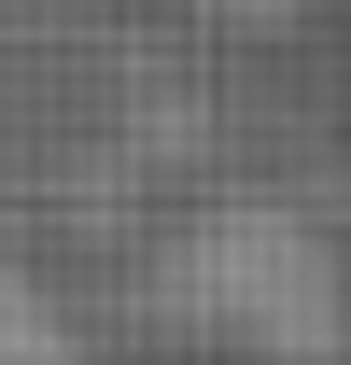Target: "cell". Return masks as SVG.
I'll return each mask as SVG.
<instances>
[{"mask_svg": "<svg viewBox=\"0 0 351 365\" xmlns=\"http://www.w3.org/2000/svg\"><path fill=\"white\" fill-rule=\"evenodd\" d=\"M169 295L197 323H225V337H253V351L309 365L337 351V281H323V253H309L295 225H267V211H225V225H197L169 253Z\"/></svg>", "mask_w": 351, "mask_h": 365, "instance_id": "obj_1", "label": "cell"}, {"mask_svg": "<svg viewBox=\"0 0 351 365\" xmlns=\"http://www.w3.org/2000/svg\"><path fill=\"white\" fill-rule=\"evenodd\" d=\"M0 365H85V337H71V309H56L43 281L0 253Z\"/></svg>", "mask_w": 351, "mask_h": 365, "instance_id": "obj_2", "label": "cell"}, {"mask_svg": "<svg viewBox=\"0 0 351 365\" xmlns=\"http://www.w3.org/2000/svg\"><path fill=\"white\" fill-rule=\"evenodd\" d=\"M211 14H295V0H211Z\"/></svg>", "mask_w": 351, "mask_h": 365, "instance_id": "obj_3", "label": "cell"}]
</instances>
